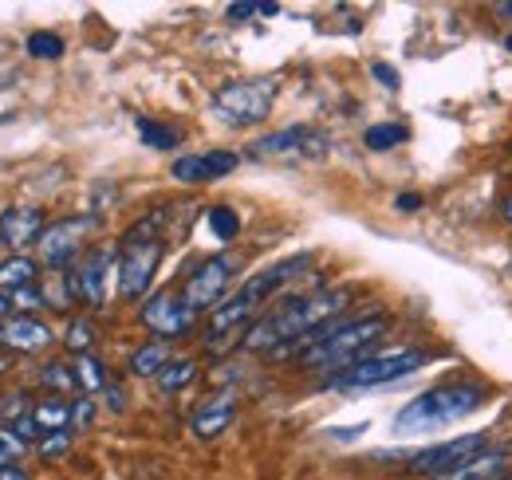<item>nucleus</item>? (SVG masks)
<instances>
[{
  "mask_svg": "<svg viewBox=\"0 0 512 480\" xmlns=\"http://www.w3.org/2000/svg\"><path fill=\"white\" fill-rule=\"evenodd\" d=\"M351 303V288H323V292H312L304 300H288L284 307L260 315L253 327L245 331L241 347L245 351H292L296 343H304L308 335H316L320 327L335 323V315Z\"/></svg>",
  "mask_w": 512,
  "mask_h": 480,
  "instance_id": "nucleus-1",
  "label": "nucleus"
},
{
  "mask_svg": "<svg viewBox=\"0 0 512 480\" xmlns=\"http://www.w3.org/2000/svg\"><path fill=\"white\" fill-rule=\"evenodd\" d=\"M390 331L386 315H363V319H335L320 327L316 335H308L304 343H296L284 355H300L304 370H347L355 362L367 359V351Z\"/></svg>",
  "mask_w": 512,
  "mask_h": 480,
  "instance_id": "nucleus-2",
  "label": "nucleus"
},
{
  "mask_svg": "<svg viewBox=\"0 0 512 480\" xmlns=\"http://www.w3.org/2000/svg\"><path fill=\"white\" fill-rule=\"evenodd\" d=\"M166 221H170V205L146 213L134 229H127V237L119 244V272H115L123 300H142L146 296V288L158 272V260L166 252V237H162Z\"/></svg>",
  "mask_w": 512,
  "mask_h": 480,
  "instance_id": "nucleus-3",
  "label": "nucleus"
},
{
  "mask_svg": "<svg viewBox=\"0 0 512 480\" xmlns=\"http://www.w3.org/2000/svg\"><path fill=\"white\" fill-rule=\"evenodd\" d=\"M308 252L304 256H288V260H280V264H272L268 272H256L249 276L245 284H241V292L233 296V300H225L213 315H209V339L217 343L221 335H241V327L256 319V311L264 307V303L272 300L288 280H296L304 268H308Z\"/></svg>",
  "mask_w": 512,
  "mask_h": 480,
  "instance_id": "nucleus-4",
  "label": "nucleus"
},
{
  "mask_svg": "<svg viewBox=\"0 0 512 480\" xmlns=\"http://www.w3.org/2000/svg\"><path fill=\"white\" fill-rule=\"evenodd\" d=\"M485 402H489L485 386H477V382H446V386H434L430 394L414 398L410 406H402L398 418H394V429L398 433L442 429V425H453V421L477 414Z\"/></svg>",
  "mask_w": 512,
  "mask_h": 480,
  "instance_id": "nucleus-5",
  "label": "nucleus"
},
{
  "mask_svg": "<svg viewBox=\"0 0 512 480\" xmlns=\"http://www.w3.org/2000/svg\"><path fill=\"white\" fill-rule=\"evenodd\" d=\"M272 103H276V79H237V83L217 87L213 95V111L233 126L264 122Z\"/></svg>",
  "mask_w": 512,
  "mask_h": 480,
  "instance_id": "nucleus-6",
  "label": "nucleus"
},
{
  "mask_svg": "<svg viewBox=\"0 0 512 480\" xmlns=\"http://www.w3.org/2000/svg\"><path fill=\"white\" fill-rule=\"evenodd\" d=\"M418 366H426V351H390V355H367L363 362L339 370L327 386L331 390H359V386H383L394 378L414 374Z\"/></svg>",
  "mask_w": 512,
  "mask_h": 480,
  "instance_id": "nucleus-7",
  "label": "nucleus"
},
{
  "mask_svg": "<svg viewBox=\"0 0 512 480\" xmlns=\"http://www.w3.org/2000/svg\"><path fill=\"white\" fill-rule=\"evenodd\" d=\"M233 272H237V256H229V252H217V256H209V260H201L193 268L190 276H186V284H182V300H186L193 315L209 311V307L213 311L221 307V296H225Z\"/></svg>",
  "mask_w": 512,
  "mask_h": 480,
  "instance_id": "nucleus-8",
  "label": "nucleus"
},
{
  "mask_svg": "<svg viewBox=\"0 0 512 480\" xmlns=\"http://www.w3.org/2000/svg\"><path fill=\"white\" fill-rule=\"evenodd\" d=\"M489 449V433H465V437H453V441H442L434 449H422L410 457V473L414 477H442V473H453L457 465L473 461L477 453Z\"/></svg>",
  "mask_w": 512,
  "mask_h": 480,
  "instance_id": "nucleus-9",
  "label": "nucleus"
},
{
  "mask_svg": "<svg viewBox=\"0 0 512 480\" xmlns=\"http://www.w3.org/2000/svg\"><path fill=\"white\" fill-rule=\"evenodd\" d=\"M111 272H119V256L107 252V248H91L83 256V264L67 272V296L91 303V307H103V300H107V276Z\"/></svg>",
  "mask_w": 512,
  "mask_h": 480,
  "instance_id": "nucleus-10",
  "label": "nucleus"
},
{
  "mask_svg": "<svg viewBox=\"0 0 512 480\" xmlns=\"http://www.w3.org/2000/svg\"><path fill=\"white\" fill-rule=\"evenodd\" d=\"M193 315L186 300L182 296H174V292H158L154 300L142 303V323L154 331V335H162V339H178V335H186L193 327Z\"/></svg>",
  "mask_w": 512,
  "mask_h": 480,
  "instance_id": "nucleus-11",
  "label": "nucleus"
},
{
  "mask_svg": "<svg viewBox=\"0 0 512 480\" xmlns=\"http://www.w3.org/2000/svg\"><path fill=\"white\" fill-rule=\"evenodd\" d=\"M323 134L316 130H308V126H288V130H280V134H268V138H260L253 142V158H320L323 154Z\"/></svg>",
  "mask_w": 512,
  "mask_h": 480,
  "instance_id": "nucleus-12",
  "label": "nucleus"
},
{
  "mask_svg": "<svg viewBox=\"0 0 512 480\" xmlns=\"http://www.w3.org/2000/svg\"><path fill=\"white\" fill-rule=\"evenodd\" d=\"M91 229V221L87 217H67V221H56V225H48L44 233H40V260L48 264V268H64L67 260L79 252V244H83V233Z\"/></svg>",
  "mask_w": 512,
  "mask_h": 480,
  "instance_id": "nucleus-13",
  "label": "nucleus"
},
{
  "mask_svg": "<svg viewBox=\"0 0 512 480\" xmlns=\"http://www.w3.org/2000/svg\"><path fill=\"white\" fill-rule=\"evenodd\" d=\"M237 154H229V150H209V154H186V158H178L174 162V178L182 181V185H205V181H217L225 178V174H233L237 170Z\"/></svg>",
  "mask_w": 512,
  "mask_h": 480,
  "instance_id": "nucleus-14",
  "label": "nucleus"
},
{
  "mask_svg": "<svg viewBox=\"0 0 512 480\" xmlns=\"http://www.w3.org/2000/svg\"><path fill=\"white\" fill-rule=\"evenodd\" d=\"M44 229H48V225H44V213L32 209V205H12V209L0 213V244H8V248H28V244H36Z\"/></svg>",
  "mask_w": 512,
  "mask_h": 480,
  "instance_id": "nucleus-15",
  "label": "nucleus"
},
{
  "mask_svg": "<svg viewBox=\"0 0 512 480\" xmlns=\"http://www.w3.org/2000/svg\"><path fill=\"white\" fill-rule=\"evenodd\" d=\"M233 418H237V394H217V398H209V402L193 414L190 429H193V437L209 441V437L225 433V429L233 425Z\"/></svg>",
  "mask_w": 512,
  "mask_h": 480,
  "instance_id": "nucleus-16",
  "label": "nucleus"
},
{
  "mask_svg": "<svg viewBox=\"0 0 512 480\" xmlns=\"http://www.w3.org/2000/svg\"><path fill=\"white\" fill-rule=\"evenodd\" d=\"M512 473V457L505 449H485V453H477L473 461H465V465H457L453 473H442V477L434 480H505Z\"/></svg>",
  "mask_w": 512,
  "mask_h": 480,
  "instance_id": "nucleus-17",
  "label": "nucleus"
},
{
  "mask_svg": "<svg viewBox=\"0 0 512 480\" xmlns=\"http://www.w3.org/2000/svg\"><path fill=\"white\" fill-rule=\"evenodd\" d=\"M48 343H52L48 323H40L32 315H16L4 323V347H12V351H40Z\"/></svg>",
  "mask_w": 512,
  "mask_h": 480,
  "instance_id": "nucleus-18",
  "label": "nucleus"
},
{
  "mask_svg": "<svg viewBox=\"0 0 512 480\" xmlns=\"http://www.w3.org/2000/svg\"><path fill=\"white\" fill-rule=\"evenodd\" d=\"M166 366H170V343L166 339H154V343H146L130 355V374L134 378H158Z\"/></svg>",
  "mask_w": 512,
  "mask_h": 480,
  "instance_id": "nucleus-19",
  "label": "nucleus"
},
{
  "mask_svg": "<svg viewBox=\"0 0 512 480\" xmlns=\"http://www.w3.org/2000/svg\"><path fill=\"white\" fill-rule=\"evenodd\" d=\"M20 288H36V260L28 256H8L0 260V292H20Z\"/></svg>",
  "mask_w": 512,
  "mask_h": 480,
  "instance_id": "nucleus-20",
  "label": "nucleus"
},
{
  "mask_svg": "<svg viewBox=\"0 0 512 480\" xmlns=\"http://www.w3.org/2000/svg\"><path fill=\"white\" fill-rule=\"evenodd\" d=\"M32 421L40 425V433H60V429H71V406L48 398L40 406H32Z\"/></svg>",
  "mask_w": 512,
  "mask_h": 480,
  "instance_id": "nucleus-21",
  "label": "nucleus"
},
{
  "mask_svg": "<svg viewBox=\"0 0 512 480\" xmlns=\"http://www.w3.org/2000/svg\"><path fill=\"white\" fill-rule=\"evenodd\" d=\"M75 378H79V390H83V394H99V390L111 386V382H107V366L95 359V355H79V359H75Z\"/></svg>",
  "mask_w": 512,
  "mask_h": 480,
  "instance_id": "nucleus-22",
  "label": "nucleus"
},
{
  "mask_svg": "<svg viewBox=\"0 0 512 480\" xmlns=\"http://www.w3.org/2000/svg\"><path fill=\"white\" fill-rule=\"evenodd\" d=\"M193 378H197V362L193 359H170V366L154 378L162 394H174V390H186Z\"/></svg>",
  "mask_w": 512,
  "mask_h": 480,
  "instance_id": "nucleus-23",
  "label": "nucleus"
},
{
  "mask_svg": "<svg viewBox=\"0 0 512 480\" xmlns=\"http://www.w3.org/2000/svg\"><path fill=\"white\" fill-rule=\"evenodd\" d=\"M410 134H406V126H398V122H379V126H371L367 134H363V146L367 150H394L398 142H406Z\"/></svg>",
  "mask_w": 512,
  "mask_h": 480,
  "instance_id": "nucleus-24",
  "label": "nucleus"
},
{
  "mask_svg": "<svg viewBox=\"0 0 512 480\" xmlns=\"http://www.w3.org/2000/svg\"><path fill=\"white\" fill-rule=\"evenodd\" d=\"M138 134L150 150H174L182 142V134L174 126H162V122H150V119H138Z\"/></svg>",
  "mask_w": 512,
  "mask_h": 480,
  "instance_id": "nucleus-25",
  "label": "nucleus"
},
{
  "mask_svg": "<svg viewBox=\"0 0 512 480\" xmlns=\"http://www.w3.org/2000/svg\"><path fill=\"white\" fill-rule=\"evenodd\" d=\"M64 347L75 359H79V355H91V347H95V323H91V319H71V323H67Z\"/></svg>",
  "mask_w": 512,
  "mask_h": 480,
  "instance_id": "nucleus-26",
  "label": "nucleus"
},
{
  "mask_svg": "<svg viewBox=\"0 0 512 480\" xmlns=\"http://www.w3.org/2000/svg\"><path fill=\"white\" fill-rule=\"evenodd\" d=\"M40 378H44V386H48V390H56V394H71V390L79 386L75 366H64V362H48V366L40 370Z\"/></svg>",
  "mask_w": 512,
  "mask_h": 480,
  "instance_id": "nucleus-27",
  "label": "nucleus"
},
{
  "mask_svg": "<svg viewBox=\"0 0 512 480\" xmlns=\"http://www.w3.org/2000/svg\"><path fill=\"white\" fill-rule=\"evenodd\" d=\"M28 56L32 60H60L64 56V40L56 32H32L28 36Z\"/></svg>",
  "mask_w": 512,
  "mask_h": 480,
  "instance_id": "nucleus-28",
  "label": "nucleus"
},
{
  "mask_svg": "<svg viewBox=\"0 0 512 480\" xmlns=\"http://www.w3.org/2000/svg\"><path fill=\"white\" fill-rule=\"evenodd\" d=\"M209 229H213V237L217 240H237V233H241V217H237L229 205H217V209H209Z\"/></svg>",
  "mask_w": 512,
  "mask_h": 480,
  "instance_id": "nucleus-29",
  "label": "nucleus"
},
{
  "mask_svg": "<svg viewBox=\"0 0 512 480\" xmlns=\"http://www.w3.org/2000/svg\"><path fill=\"white\" fill-rule=\"evenodd\" d=\"M24 437L16 433V429H0V469H8V465H16L20 457H24Z\"/></svg>",
  "mask_w": 512,
  "mask_h": 480,
  "instance_id": "nucleus-30",
  "label": "nucleus"
},
{
  "mask_svg": "<svg viewBox=\"0 0 512 480\" xmlns=\"http://www.w3.org/2000/svg\"><path fill=\"white\" fill-rule=\"evenodd\" d=\"M36 449H40V457H44V461H56V457H64L67 449H71V429H60V433H44Z\"/></svg>",
  "mask_w": 512,
  "mask_h": 480,
  "instance_id": "nucleus-31",
  "label": "nucleus"
},
{
  "mask_svg": "<svg viewBox=\"0 0 512 480\" xmlns=\"http://www.w3.org/2000/svg\"><path fill=\"white\" fill-rule=\"evenodd\" d=\"M280 4H229V20H245V16H276Z\"/></svg>",
  "mask_w": 512,
  "mask_h": 480,
  "instance_id": "nucleus-32",
  "label": "nucleus"
},
{
  "mask_svg": "<svg viewBox=\"0 0 512 480\" xmlns=\"http://www.w3.org/2000/svg\"><path fill=\"white\" fill-rule=\"evenodd\" d=\"M91 418H95V402H91V398H79V402L71 406V425L83 429V425H91Z\"/></svg>",
  "mask_w": 512,
  "mask_h": 480,
  "instance_id": "nucleus-33",
  "label": "nucleus"
},
{
  "mask_svg": "<svg viewBox=\"0 0 512 480\" xmlns=\"http://www.w3.org/2000/svg\"><path fill=\"white\" fill-rule=\"evenodd\" d=\"M12 303L24 307V311H36V307H44V292H36V288H20V292H12Z\"/></svg>",
  "mask_w": 512,
  "mask_h": 480,
  "instance_id": "nucleus-34",
  "label": "nucleus"
},
{
  "mask_svg": "<svg viewBox=\"0 0 512 480\" xmlns=\"http://www.w3.org/2000/svg\"><path fill=\"white\" fill-rule=\"evenodd\" d=\"M394 209H398V213H418V209H422V193H402V197L394 201Z\"/></svg>",
  "mask_w": 512,
  "mask_h": 480,
  "instance_id": "nucleus-35",
  "label": "nucleus"
},
{
  "mask_svg": "<svg viewBox=\"0 0 512 480\" xmlns=\"http://www.w3.org/2000/svg\"><path fill=\"white\" fill-rule=\"evenodd\" d=\"M371 71H375V79H379L383 87H390V91L398 87V71H394V67H386V63H375Z\"/></svg>",
  "mask_w": 512,
  "mask_h": 480,
  "instance_id": "nucleus-36",
  "label": "nucleus"
},
{
  "mask_svg": "<svg viewBox=\"0 0 512 480\" xmlns=\"http://www.w3.org/2000/svg\"><path fill=\"white\" fill-rule=\"evenodd\" d=\"M0 480H28V473L20 465H8V469H0Z\"/></svg>",
  "mask_w": 512,
  "mask_h": 480,
  "instance_id": "nucleus-37",
  "label": "nucleus"
},
{
  "mask_svg": "<svg viewBox=\"0 0 512 480\" xmlns=\"http://www.w3.org/2000/svg\"><path fill=\"white\" fill-rule=\"evenodd\" d=\"M107 394H111V410H123V390L119 386H107Z\"/></svg>",
  "mask_w": 512,
  "mask_h": 480,
  "instance_id": "nucleus-38",
  "label": "nucleus"
},
{
  "mask_svg": "<svg viewBox=\"0 0 512 480\" xmlns=\"http://www.w3.org/2000/svg\"><path fill=\"white\" fill-rule=\"evenodd\" d=\"M8 307H12V296H0V319L8 315Z\"/></svg>",
  "mask_w": 512,
  "mask_h": 480,
  "instance_id": "nucleus-39",
  "label": "nucleus"
},
{
  "mask_svg": "<svg viewBox=\"0 0 512 480\" xmlns=\"http://www.w3.org/2000/svg\"><path fill=\"white\" fill-rule=\"evenodd\" d=\"M497 12H501V16H512V0H501V4H497Z\"/></svg>",
  "mask_w": 512,
  "mask_h": 480,
  "instance_id": "nucleus-40",
  "label": "nucleus"
},
{
  "mask_svg": "<svg viewBox=\"0 0 512 480\" xmlns=\"http://www.w3.org/2000/svg\"><path fill=\"white\" fill-rule=\"evenodd\" d=\"M505 221H509V225H512V197H509V201H505Z\"/></svg>",
  "mask_w": 512,
  "mask_h": 480,
  "instance_id": "nucleus-41",
  "label": "nucleus"
},
{
  "mask_svg": "<svg viewBox=\"0 0 512 480\" xmlns=\"http://www.w3.org/2000/svg\"><path fill=\"white\" fill-rule=\"evenodd\" d=\"M505 48H509V52H512V36H509V40H505Z\"/></svg>",
  "mask_w": 512,
  "mask_h": 480,
  "instance_id": "nucleus-42",
  "label": "nucleus"
},
{
  "mask_svg": "<svg viewBox=\"0 0 512 480\" xmlns=\"http://www.w3.org/2000/svg\"><path fill=\"white\" fill-rule=\"evenodd\" d=\"M505 480H512V477H505Z\"/></svg>",
  "mask_w": 512,
  "mask_h": 480,
  "instance_id": "nucleus-43",
  "label": "nucleus"
}]
</instances>
